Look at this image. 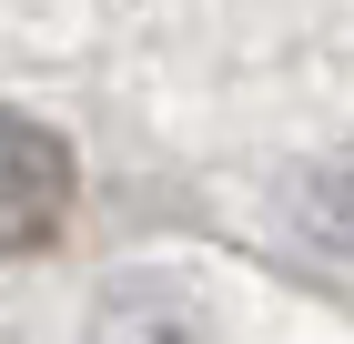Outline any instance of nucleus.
<instances>
[{
	"mask_svg": "<svg viewBox=\"0 0 354 344\" xmlns=\"http://www.w3.org/2000/svg\"><path fill=\"white\" fill-rule=\"evenodd\" d=\"M0 152H10V212H0V243H10V253H41L51 223L71 212V142L21 111V122L0 132Z\"/></svg>",
	"mask_w": 354,
	"mask_h": 344,
	"instance_id": "1",
	"label": "nucleus"
}]
</instances>
